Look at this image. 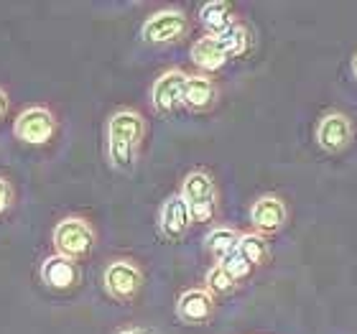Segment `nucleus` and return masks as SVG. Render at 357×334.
<instances>
[{"mask_svg":"<svg viewBox=\"0 0 357 334\" xmlns=\"http://www.w3.org/2000/svg\"><path fill=\"white\" fill-rule=\"evenodd\" d=\"M186 29H189V18L176 8H166L143 23L141 36L149 44H174L178 38H184Z\"/></svg>","mask_w":357,"mask_h":334,"instance_id":"4","label":"nucleus"},{"mask_svg":"<svg viewBox=\"0 0 357 334\" xmlns=\"http://www.w3.org/2000/svg\"><path fill=\"white\" fill-rule=\"evenodd\" d=\"M217 100V87L209 77H189L184 89V105L189 110H207Z\"/></svg>","mask_w":357,"mask_h":334,"instance_id":"14","label":"nucleus"},{"mask_svg":"<svg viewBox=\"0 0 357 334\" xmlns=\"http://www.w3.org/2000/svg\"><path fill=\"white\" fill-rule=\"evenodd\" d=\"M238 250L245 255L250 266H263V263L268 260V243H266V238H263L261 232L243 235V238H240Z\"/></svg>","mask_w":357,"mask_h":334,"instance_id":"18","label":"nucleus"},{"mask_svg":"<svg viewBox=\"0 0 357 334\" xmlns=\"http://www.w3.org/2000/svg\"><path fill=\"white\" fill-rule=\"evenodd\" d=\"M6 112H8V95L3 92V89H0V118H3Z\"/></svg>","mask_w":357,"mask_h":334,"instance_id":"22","label":"nucleus"},{"mask_svg":"<svg viewBox=\"0 0 357 334\" xmlns=\"http://www.w3.org/2000/svg\"><path fill=\"white\" fill-rule=\"evenodd\" d=\"M192 212L186 207V202L181 199V194L176 197H169V199L161 204V212H158V227H161V235L169 240H181L192 227Z\"/></svg>","mask_w":357,"mask_h":334,"instance_id":"9","label":"nucleus"},{"mask_svg":"<svg viewBox=\"0 0 357 334\" xmlns=\"http://www.w3.org/2000/svg\"><path fill=\"white\" fill-rule=\"evenodd\" d=\"M189 77L181 69H169L158 77L151 89V103L158 112H174L184 105V89Z\"/></svg>","mask_w":357,"mask_h":334,"instance_id":"7","label":"nucleus"},{"mask_svg":"<svg viewBox=\"0 0 357 334\" xmlns=\"http://www.w3.org/2000/svg\"><path fill=\"white\" fill-rule=\"evenodd\" d=\"M240 238H243V235H238V232L230 230V227H215V230L207 232L204 243H207V250L212 252L217 260H222V258H227L230 252L238 250Z\"/></svg>","mask_w":357,"mask_h":334,"instance_id":"16","label":"nucleus"},{"mask_svg":"<svg viewBox=\"0 0 357 334\" xmlns=\"http://www.w3.org/2000/svg\"><path fill=\"white\" fill-rule=\"evenodd\" d=\"M352 72H355V77H357V54H355V59H352Z\"/></svg>","mask_w":357,"mask_h":334,"instance_id":"24","label":"nucleus"},{"mask_svg":"<svg viewBox=\"0 0 357 334\" xmlns=\"http://www.w3.org/2000/svg\"><path fill=\"white\" fill-rule=\"evenodd\" d=\"M215 38L220 41V46L225 49L227 56H243V54L248 52V46H250V36H248V31L243 29V26H238V23Z\"/></svg>","mask_w":357,"mask_h":334,"instance_id":"17","label":"nucleus"},{"mask_svg":"<svg viewBox=\"0 0 357 334\" xmlns=\"http://www.w3.org/2000/svg\"><path fill=\"white\" fill-rule=\"evenodd\" d=\"M227 59H230V56L225 54V49L220 46V41H217L215 36H204V38H199V41H194L192 61L199 69H204V72L222 69L225 64H227Z\"/></svg>","mask_w":357,"mask_h":334,"instance_id":"13","label":"nucleus"},{"mask_svg":"<svg viewBox=\"0 0 357 334\" xmlns=\"http://www.w3.org/2000/svg\"><path fill=\"white\" fill-rule=\"evenodd\" d=\"M146 123L135 110H118L107 120V158L120 171H130L138 161Z\"/></svg>","mask_w":357,"mask_h":334,"instance_id":"1","label":"nucleus"},{"mask_svg":"<svg viewBox=\"0 0 357 334\" xmlns=\"http://www.w3.org/2000/svg\"><path fill=\"white\" fill-rule=\"evenodd\" d=\"M181 199L192 212L194 222H209L217 209V189L207 171H192L181 184Z\"/></svg>","mask_w":357,"mask_h":334,"instance_id":"3","label":"nucleus"},{"mask_svg":"<svg viewBox=\"0 0 357 334\" xmlns=\"http://www.w3.org/2000/svg\"><path fill=\"white\" fill-rule=\"evenodd\" d=\"M199 21L202 26L209 31V36H220L227 29L235 26V18H232V8L225 3V0H212V3H204L199 10Z\"/></svg>","mask_w":357,"mask_h":334,"instance_id":"15","label":"nucleus"},{"mask_svg":"<svg viewBox=\"0 0 357 334\" xmlns=\"http://www.w3.org/2000/svg\"><path fill=\"white\" fill-rule=\"evenodd\" d=\"M220 266H222L225 271H227V273H230L232 278H235V281H240V278H245V275L250 273V271H253V266L248 263V258H245V255H243L240 250L230 252L227 258L220 260Z\"/></svg>","mask_w":357,"mask_h":334,"instance_id":"20","label":"nucleus"},{"mask_svg":"<svg viewBox=\"0 0 357 334\" xmlns=\"http://www.w3.org/2000/svg\"><path fill=\"white\" fill-rule=\"evenodd\" d=\"M10 204H13V189H10L6 179L0 176V215H6Z\"/></svg>","mask_w":357,"mask_h":334,"instance_id":"21","label":"nucleus"},{"mask_svg":"<svg viewBox=\"0 0 357 334\" xmlns=\"http://www.w3.org/2000/svg\"><path fill=\"white\" fill-rule=\"evenodd\" d=\"M54 130H56V120L46 107H29L18 115L13 126V133L18 141L29 143V146H44L52 141Z\"/></svg>","mask_w":357,"mask_h":334,"instance_id":"6","label":"nucleus"},{"mask_svg":"<svg viewBox=\"0 0 357 334\" xmlns=\"http://www.w3.org/2000/svg\"><path fill=\"white\" fill-rule=\"evenodd\" d=\"M176 314L186 324H204L215 314V296L207 289L184 291L176 301Z\"/></svg>","mask_w":357,"mask_h":334,"instance_id":"10","label":"nucleus"},{"mask_svg":"<svg viewBox=\"0 0 357 334\" xmlns=\"http://www.w3.org/2000/svg\"><path fill=\"white\" fill-rule=\"evenodd\" d=\"M317 141L324 151L329 153H337L350 146L352 141V123L347 115L342 112H329L324 118L319 120L317 126Z\"/></svg>","mask_w":357,"mask_h":334,"instance_id":"8","label":"nucleus"},{"mask_svg":"<svg viewBox=\"0 0 357 334\" xmlns=\"http://www.w3.org/2000/svg\"><path fill=\"white\" fill-rule=\"evenodd\" d=\"M118 334H143V332H138V329H123V332H118Z\"/></svg>","mask_w":357,"mask_h":334,"instance_id":"23","label":"nucleus"},{"mask_svg":"<svg viewBox=\"0 0 357 334\" xmlns=\"http://www.w3.org/2000/svg\"><path fill=\"white\" fill-rule=\"evenodd\" d=\"M41 281L49 289L67 291L79 281V271H77L75 260L64 258V255H52L41 263Z\"/></svg>","mask_w":357,"mask_h":334,"instance_id":"12","label":"nucleus"},{"mask_svg":"<svg viewBox=\"0 0 357 334\" xmlns=\"http://www.w3.org/2000/svg\"><path fill=\"white\" fill-rule=\"evenodd\" d=\"M54 248L56 255H64L69 260L84 258L95 248V230L82 217H64L54 227Z\"/></svg>","mask_w":357,"mask_h":334,"instance_id":"2","label":"nucleus"},{"mask_svg":"<svg viewBox=\"0 0 357 334\" xmlns=\"http://www.w3.org/2000/svg\"><path fill=\"white\" fill-rule=\"evenodd\" d=\"M143 286L141 268L133 260H112L105 268V291L110 294L115 301H130Z\"/></svg>","mask_w":357,"mask_h":334,"instance_id":"5","label":"nucleus"},{"mask_svg":"<svg viewBox=\"0 0 357 334\" xmlns=\"http://www.w3.org/2000/svg\"><path fill=\"white\" fill-rule=\"evenodd\" d=\"M286 217H289L286 204L278 197H273V194L261 197L253 204V209H250V220H253L255 230L261 232V235L263 232H278L286 225Z\"/></svg>","mask_w":357,"mask_h":334,"instance_id":"11","label":"nucleus"},{"mask_svg":"<svg viewBox=\"0 0 357 334\" xmlns=\"http://www.w3.org/2000/svg\"><path fill=\"white\" fill-rule=\"evenodd\" d=\"M238 289V281L232 278L222 266H215L209 268L207 273V291L212 296H225V294H232V291Z\"/></svg>","mask_w":357,"mask_h":334,"instance_id":"19","label":"nucleus"}]
</instances>
